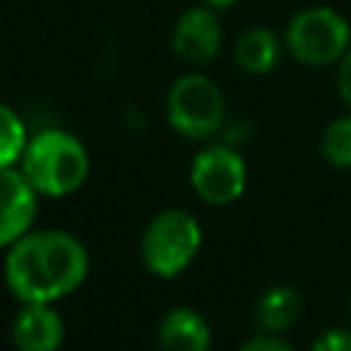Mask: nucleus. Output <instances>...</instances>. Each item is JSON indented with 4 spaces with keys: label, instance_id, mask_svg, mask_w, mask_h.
Segmentation results:
<instances>
[{
    "label": "nucleus",
    "instance_id": "1",
    "mask_svg": "<svg viewBox=\"0 0 351 351\" xmlns=\"http://www.w3.org/2000/svg\"><path fill=\"white\" fill-rule=\"evenodd\" d=\"M90 271L88 247L69 230H27L5 250L3 280L11 296L22 302H60L82 288Z\"/></svg>",
    "mask_w": 351,
    "mask_h": 351
},
{
    "label": "nucleus",
    "instance_id": "2",
    "mask_svg": "<svg viewBox=\"0 0 351 351\" xmlns=\"http://www.w3.org/2000/svg\"><path fill=\"white\" fill-rule=\"evenodd\" d=\"M19 170L41 197H66L88 181L90 154L77 134L49 126L30 134Z\"/></svg>",
    "mask_w": 351,
    "mask_h": 351
},
{
    "label": "nucleus",
    "instance_id": "3",
    "mask_svg": "<svg viewBox=\"0 0 351 351\" xmlns=\"http://www.w3.org/2000/svg\"><path fill=\"white\" fill-rule=\"evenodd\" d=\"M203 247V228L186 208H165L148 219L140 236V261L159 280L181 277Z\"/></svg>",
    "mask_w": 351,
    "mask_h": 351
},
{
    "label": "nucleus",
    "instance_id": "4",
    "mask_svg": "<svg viewBox=\"0 0 351 351\" xmlns=\"http://www.w3.org/2000/svg\"><path fill=\"white\" fill-rule=\"evenodd\" d=\"M225 112V93L211 77L197 71L178 77L165 96V118L186 140H211L219 134L228 123Z\"/></svg>",
    "mask_w": 351,
    "mask_h": 351
},
{
    "label": "nucleus",
    "instance_id": "5",
    "mask_svg": "<svg viewBox=\"0 0 351 351\" xmlns=\"http://www.w3.org/2000/svg\"><path fill=\"white\" fill-rule=\"evenodd\" d=\"M351 47L348 19L329 5H310L291 16L285 27V49L302 66H332L340 63Z\"/></svg>",
    "mask_w": 351,
    "mask_h": 351
},
{
    "label": "nucleus",
    "instance_id": "6",
    "mask_svg": "<svg viewBox=\"0 0 351 351\" xmlns=\"http://www.w3.org/2000/svg\"><path fill=\"white\" fill-rule=\"evenodd\" d=\"M189 186L208 206H230L247 189V162L230 143H208L189 162Z\"/></svg>",
    "mask_w": 351,
    "mask_h": 351
},
{
    "label": "nucleus",
    "instance_id": "7",
    "mask_svg": "<svg viewBox=\"0 0 351 351\" xmlns=\"http://www.w3.org/2000/svg\"><path fill=\"white\" fill-rule=\"evenodd\" d=\"M173 52L186 63H211L222 49V22L217 8L211 5H192L186 8L173 27Z\"/></svg>",
    "mask_w": 351,
    "mask_h": 351
},
{
    "label": "nucleus",
    "instance_id": "8",
    "mask_svg": "<svg viewBox=\"0 0 351 351\" xmlns=\"http://www.w3.org/2000/svg\"><path fill=\"white\" fill-rule=\"evenodd\" d=\"M38 197L19 167H0V250H8L33 230Z\"/></svg>",
    "mask_w": 351,
    "mask_h": 351
},
{
    "label": "nucleus",
    "instance_id": "9",
    "mask_svg": "<svg viewBox=\"0 0 351 351\" xmlns=\"http://www.w3.org/2000/svg\"><path fill=\"white\" fill-rule=\"evenodd\" d=\"M66 321L49 302H22L11 318V346L16 351H60Z\"/></svg>",
    "mask_w": 351,
    "mask_h": 351
},
{
    "label": "nucleus",
    "instance_id": "10",
    "mask_svg": "<svg viewBox=\"0 0 351 351\" xmlns=\"http://www.w3.org/2000/svg\"><path fill=\"white\" fill-rule=\"evenodd\" d=\"M156 346L159 351H211V326L195 307H170L159 318Z\"/></svg>",
    "mask_w": 351,
    "mask_h": 351
},
{
    "label": "nucleus",
    "instance_id": "11",
    "mask_svg": "<svg viewBox=\"0 0 351 351\" xmlns=\"http://www.w3.org/2000/svg\"><path fill=\"white\" fill-rule=\"evenodd\" d=\"M252 315L258 332L285 335L302 315V293L288 282H274L258 296Z\"/></svg>",
    "mask_w": 351,
    "mask_h": 351
},
{
    "label": "nucleus",
    "instance_id": "12",
    "mask_svg": "<svg viewBox=\"0 0 351 351\" xmlns=\"http://www.w3.org/2000/svg\"><path fill=\"white\" fill-rule=\"evenodd\" d=\"M282 44L274 30L269 27H250L236 38L233 60L236 66L250 77H263L277 69L282 58Z\"/></svg>",
    "mask_w": 351,
    "mask_h": 351
},
{
    "label": "nucleus",
    "instance_id": "13",
    "mask_svg": "<svg viewBox=\"0 0 351 351\" xmlns=\"http://www.w3.org/2000/svg\"><path fill=\"white\" fill-rule=\"evenodd\" d=\"M27 140L30 134L22 115L11 104L0 101V167H16Z\"/></svg>",
    "mask_w": 351,
    "mask_h": 351
},
{
    "label": "nucleus",
    "instance_id": "14",
    "mask_svg": "<svg viewBox=\"0 0 351 351\" xmlns=\"http://www.w3.org/2000/svg\"><path fill=\"white\" fill-rule=\"evenodd\" d=\"M318 148L332 167H340V170L351 167V110L326 123V129L321 132Z\"/></svg>",
    "mask_w": 351,
    "mask_h": 351
},
{
    "label": "nucleus",
    "instance_id": "15",
    "mask_svg": "<svg viewBox=\"0 0 351 351\" xmlns=\"http://www.w3.org/2000/svg\"><path fill=\"white\" fill-rule=\"evenodd\" d=\"M307 351H351V329L329 326L318 337H313Z\"/></svg>",
    "mask_w": 351,
    "mask_h": 351
},
{
    "label": "nucleus",
    "instance_id": "16",
    "mask_svg": "<svg viewBox=\"0 0 351 351\" xmlns=\"http://www.w3.org/2000/svg\"><path fill=\"white\" fill-rule=\"evenodd\" d=\"M239 351H296L282 335H274V332H258L252 337H247Z\"/></svg>",
    "mask_w": 351,
    "mask_h": 351
},
{
    "label": "nucleus",
    "instance_id": "17",
    "mask_svg": "<svg viewBox=\"0 0 351 351\" xmlns=\"http://www.w3.org/2000/svg\"><path fill=\"white\" fill-rule=\"evenodd\" d=\"M337 93H340L343 104L351 110V47L346 49V55L337 63Z\"/></svg>",
    "mask_w": 351,
    "mask_h": 351
},
{
    "label": "nucleus",
    "instance_id": "18",
    "mask_svg": "<svg viewBox=\"0 0 351 351\" xmlns=\"http://www.w3.org/2000/svg\"><path fill=\"white\" fill-rule=\"evenodd\" d=\"M206 5H211V8H228V5H233V3H239V0H203Z\"/></svg>",
    "mask_w": 351,
    "mask_h": 351
}]
</instances>
